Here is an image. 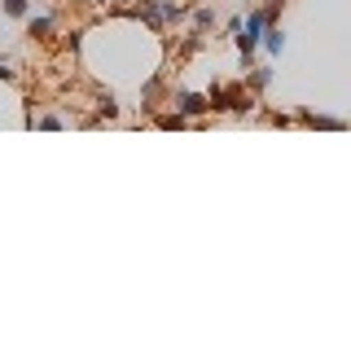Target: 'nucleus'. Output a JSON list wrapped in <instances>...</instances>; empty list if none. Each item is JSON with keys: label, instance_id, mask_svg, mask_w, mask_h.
I'll use <instances>...</instances> for the list:
<instances>
[{"label": "nucleus", "instance_id": "nucleus-2", "mask_svg": "<svg viewBox=\"0 0 351 351\" xmlns=\"http://www.w3.org/2000/svg\"><path fill=\"white\" fill-rule=\"evenodd\" d=\"M263 27H268V14H263V9H255V14H250V18L237 27V49H241V62H250V53L259 49Z\"/></svg>", "mask_w": 351, "mask_h": 351}, {"label": "nucleus", "instance_id": "nucleus-3", "mask_svg": "<svg viewBox=\"0 0 351 351\" xmlns=\"http://www.w3.org/2000/svg\"><path fill=\"white\" fill-rule=\"evenodd\" d=\"M171 106H176V114H184V119H202V114H211V101H206V93H176V97H171Z\"/></svg>", "mask_w": 351, "mask_h": 351}, {"label": "nucleus", "instance_id": "nucleus-4", "mask_svg": "<svg viewBox=\"0 0 351 351\" xmlns=\"http://www.w3.org/2000/svg\"><path fill=\"white\" fill-rule=\"evenodd\" d=\"M27 31H31V36H36V40H49L53 31H58V18H49V14H44V18L27 14Z\"/></svg>", "mask_w": 351, "mask_h": 351}, {"label": "nucleus", "instance_id": "nucleus-10", "mask_svg": "<svg viewBox=\"0 0 351 351\" xmlns=\"http://www.w3.org/2000/svg\"><path fill=\"white\" fill-rule=\"evenodd\" d=\"M268 80H272V71H268V66H259V71L250 75V88H263V84H268Z\"/></svg>", "mask_w": 351, "mask_h": 351}, {"label": "nucleus", "instance_id": "nucleus-11", "mask_svg": "<svg viewBox=\"0 0 351 351\" xmlns=\"http://www.w3.org/2000/svg\"><path fill=\"white\" fill-rule=\"evenodd\" d=\"M0 80H5V84H14V80H18V75H14V66H9L5 58H0Z\"/></svg>", "mask_w": 351, "mask_h": 351}, {"label": "nucleus", "instance_id": "nucleus-8", "mask_svg": "<svg viewBox=\"0 0 351 351\" xmlns=\"http://www.w3.org/2000/svg\"><path fill=\"white\" fill-rule=\"evenodd\" d=\"M0 9H5L9 18H27L31 14V0H0Z\"/></svg>", "mask_w": 351, "mask_h": 351}, {"label": "nucleus", "instance_id": "nucleus-5", "mask_svg": "<svg viewBox=\"0 0 351 351\" xmlns=\"http://www.w3.org/2000/svg\"><path fill=\"white\" fill-rule=\"evenodd\" d=\"M259 44H263V49L272 53V58H277V53H281V44H285V36H281V27H277V22H268V27H263V36H259Z\"/></svg>", "mask_w": 351, "mask_h": 351}, {"label": "nucleus", "instance_id": "nucleus-12", "mask_svg": "<svg viewBox=\"0 0 351 351\" xmlns=\"http://www.w3.org/2000/svg\"><path fill=\"white\" fill-rule=\"evenodd\" d=\"M53 5H62V0H53Z\"/></svg>", "mask_w": 351, "mask_h": 351}, {"label": "nucleus", "instance_id": "nucleus-7", "mask_svg": "<svg viewBox=\"0 0 351 351\" xmlns=\"http://www.w3.org/2000/svg\"><path fill=\"white\" fill-rule=\"evenodd\" d=\"M154 123H158L162 132H180L184 123H189V119H184V114H176V110H171V114H154Z\"/></svg>", "mask_w": 351, "mask_h": 351}, {"label": "nucleus", "instance_id": "nucleus-9", "mask_svg": "<svg viewBox=\"0 0 351 351\" xmlns=\"http://www.w3.org/2000/svg\"><path fill=\"white\" fill-rule=\"evenodd\" d=\"M36 128H66V119L62 114H44V119H31Z\"/></svg>", "mask_w": 351, "mask_h": 351}, {"label": "nucleus", "instance_id": "nucleus-6", "mask_svg": "<svg viewBox=\"0 0 351 351\" xmlns=\"http://www.w3.org/2000/svg\"><path fill=\"white\" fill-rule=\"evenodd\" d=\"M189 14H193V31H202V36L215 27V9H211V5H202V9H189Z\"/></svg>", "mask_w": 351, "mask_h": 351}, {"label": "nucleus", "instance_id": "nucleus-1", "mask_svg": "<svg viewBox=\"0 0 351 351\" xmlns=\"http://www.w3.org/2000/svg\"><path fill=\"white\" fill-rule=\"evenodd\" d=\"M206 101H211V114H250L255 110V97H250L246 84H211V93H206Z\"/></svg>", "mask_w": 351, "mask_h": 351}]
</instances>
